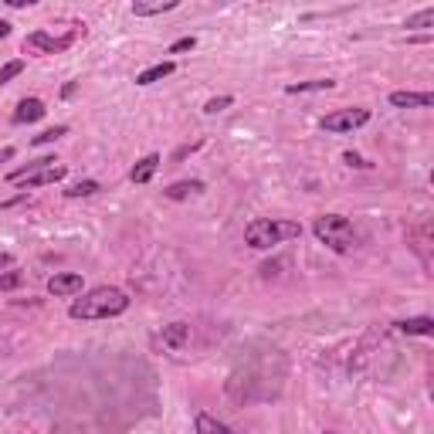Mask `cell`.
<instances>
[{
  "instance_id": "83f0119b",
  "label": "cell",
  "mask_w": 434,
  "mask_h": 434,
  "mask_svg": "<svg viewBox=\"0 0 434 434\" xmlns=\"http://www.w3.org/2000/svg\"><path fill=\"white\" fill-rule=\"evenodd\" d=\"M10 156H14V146H7V150H0V163H3V160H10Z\"/></svg>"
},
{
  "instance_id": "7c38bea8",
  "label": "cell",
  "mask_w": 434,
  "mask_h": 434,
  "mask_svg": "<svg viewBox=\"0 0 434 434\" xmlns=\"http://www.w3.org/2000/svg\"><path fill=\"white\" fill-rule=\"evenodd\" d=\"M397 330L408 332V336H431L434 332V319L431 316H414V319H401Z\"/></svg>"
},
{
  "instance_id": "d6986e66",
  "label": "cell",
  "mask_w": 434,
  "mask_h": 434,
  "mask_svg": "<svg viewBox=\"0 0 434 434\" xmlns=\"http://www.w3.org/2000/svg\"><path fill=\"white\" fill-rule=\"evenodd\" d=\"M99 190H102V187H99L95 180H78L75 187H68L65 194H68V197H92V194H99Z\"/></svg>"
},
{
  "instance_id": "9c48e42d",
  "label": "cell",
  "mask_w": 434,
  "mask_h": 434,
  "mask_svg": "<svg viewBox=\"0 0 434 434\" xmlns=\"http://www.w3.org/2000/svg\"><path fill=\"white\" fill-rule=\"evenodd\" d=\"M45 112H48V109H45L41 99H21L17 109H14V123H17V126H24V123H38Z\"/></svg>"
},
{
  "instance_id": "8fae6325",
  "label": "cell",
  "mask_w": 434,
  "mask_h": 434,
  "mask_svg": "<svg viewBox=\"0 0 434 434\" xmlns=\"http://www.w3.org/2000/svg\"><path fill=\"white\" fill-rule=\"evenodd\" d=\"M156 170H160V156L150 153V156H143V160L129 170V180H132V183H150Z\"/></svg>"
},
{
  "instance_id": "e0dca14e",
  "label": "cell",
  "mask_w": 434,
  "mask_h": 434,
  "mask_svg": "<svg viewBox=\"0 0 434 434\" xmlns=\"http://www.w3.org/2000/svg\"><path fill=\"white\" fill-rule=\"evenodd\" d=\"M187 336H190V326H187V323H173V326L163 330V343H166L170 350H180V346L187 343Z\"/></svg>"
},
{
  "instance_id": "5b68a950",
  "label": "cell",
  "mask_w": 434,
  "mask_h": 434,
  "mask_svg": "<svg viewBox=\"0 0 434 434\" xmlns=\"http://www.w3.org/2000/svg\"><path fill=\"white\" fill-rule=\"evenodd\" d=\"M68 45H72V34H68V38H52L48 31H34V34H27V38H24L27 52H45V54L65 52Z\"/></svg>"
},
{
  "instance_id": "3957f363",
  "label": "cell",
  "mask_w": 434,
  "mask_h": 434,
  "mask_svg": "<svg viewBox=\"0 0 434 434\" xmlns=\"http://www.w3.org/2000/svg\"><path fill=\"white\" fill-rule=\"evenodd\" d=\"M312 234L319 238V245H326L336 255H346V251L357 248V231H353V224L343 214H323V217H316Z\"/></svg>"
},
{
  "instance_id": "2e32d148",
  "label": "cell",
  "mask_w": 434,
  "mask_h": 434,
  "mask_svg": "<svg viewBox=\"0 0 434 434\" xmlns=\"http://www.w3.org/2000/svg\"><path fill=\"white\" fill-rule=\"evenodd\" d=\"M166 10H177V0H160V3H132V14H136V17H156V14H166Z\"/></svg>"
},
{
  "instance_id": "f1b7e54d",
  "label": "cell",
  "mask_w": 434,
  "mask_h": 434,
  "mask_svg": "<svg viewBox=\"0 0 434 434\" xmlns=\"http://www.w3.org/2000/svg\"><path fill=\"white\" fill-rule=\"evenodd\" d=\"M7 34H10V24H7V21H0V38H7Z\"/></svg>"
},
{
  "instance_id": "603a6c76",
  "label": "cell",
  "mask_w": 434,
  "mask_h": 434,
  "mask_svg": "<svg viewBox=\"0 0 434 434\" xmlns=\"http://www.w3.org/2000/svg\"><path fill=\"white\" fill-rule=\"evenodd\" d=\"M231 102H234L231 95H217V99H210V102L204 105V112H207V116H217V112H224Z\"/></svg>"
},
{
  "instance_id": "ba28073f",
  "label": "cell",
  "mask_w": 434,
  "mask_h": 434,
  "mask_svg": "<svg viewBox=\"0 0 434 434\" xmlns=\"http://www.w3.org/2000/svg\"><path fill=\"white\" fill-rule=\"evenodd\" d=\"M390 105L394 109H431L434 95L431 92H390Z\"/></svg>"
},
{
  "instance_id": "44dd1931",
  "label": "cell",
  "mask_w": 434,
  "mask_h": 434,
  "mask_svg": "<svg viewBox=\"0 0 434 434\" xmlns=\"http://www.w3.org/2000/svg\"><path fill=\"white\" fill-rule=\"evenodd\" d=\"M61 136H68V126L45 129V132H38V136H34V143H38V146H45V143H54V139H61Z\"/></svg>"
},
{
  "instance_id": "5bb4252c",
  "label": "cell",
  "mask_w": 434,
  "mask_h": 434,
  "mask_svg": "<svg viewBox=\"0 0 434 434\" xmlns=\"http://www.w3.org/2000/svg\"><path fill=\"white\" fill-rule=\"evenodd\" d=\"M194 428H197V434H238V431H231V428L224 424V421L210 417V414H197Z\"/></svg>"
},
{
  "instance_id": "4fadbf2b",
  "label": "cell",
  "mask_w": 434,
  "mask_h": 434,
  "mask_svg": "<svg viewBox=\"0 0 434 434\" xmlns=\"http://www.w3.org/2000/svg\"><path fill=\"white\" fill-rule=\"evenodd\" d=\"M201 190H204V180H177V183H170L163 194H166L170 201H183V197L201 194Z\"/></svg>"
},
{
  "instance_id": "484cf974",
  "label": "cell",
  "mask_w": 434,
  "mask_h": 434,
  "mask_svg": "<svg viewBox=\"0 0 434 434\" xmlns=\"http://www.w3.org/2000/svg\"><path fill=\"white\" fill-rule=\"evenodd\" d=\"M343 160H346L350 166H357V170H370V166H373V163H366V160H363L359 153H353V150H346V153H343Z\"/></svg>"
},
{
  "instance_id": "f546056e",
  "label": "cell",
  "mask_w": 434,
  "mask_h": 434,
  "mask_svg": "<svg viewBox=\"0 0 434 434\" xmlns=\"http://www.w3.org/2000/svg\"><path fill=\"white\" fill-rule=\"evenodd\" d=\"M7 265H10V255H7V251H0V268H7Z\"/></svg>"
},
{
  "instance_id": "30bf717a",
  "label": "cell",
  "mask_w": 434,
  "mask_h": 434,
  "mask_svg": "<svg viewBox=\"0 0 434 434\" xmlns=\"http://www.w3.org/2000/svg\"><path fill=\"white\" fill-rule=\"evenodd\" d=\"M173 72H177V65H173V61H156V65H150L146 72H139V75H136V85H153V82L170 78Z\"/></svg>"
},
{
  "instance_id": "ffe728a7",
  "label": "cell",
  "mask_w": 434,
  "mask_h": 434,
  "mask_svg": "<svg viewBox=\"0 0 434 434\" xmlns=\"http://www.w3.org/2000/svg\"><path fill=\"white\" fill-rule=\"evenodd\" d=\"M431 24H434V7H424V10H417L414 17H408L404 27H431Z\"/></svg>"
},
{
  "instance_id": "6da1fadb",
  "label": "cell",
  "mask_w": 434,
  "mask_h": 434,
  "mask_svg": "<svg viewBox=\"0 0 434 434\" xmlns=\"http://www.w3.org/2000/svg\"><path fill=\"white\" fill-rule=\"evenodd\" d=\"M129 309V295L116 285H99L92 292H85L82 299L72 302L68 316L72 319H112V316H123Z\"/></svg>"
},
{
  "instance_id": "7402d4cb",
  "label": "cell",
  "mask_w": 434,
  "mask_h": 434,
  "mask_svg": "<svg viewBox=\"0 0 434 434\" xmlns=\"http://www.w3.org/2000/svg\"><path fill=\"white\" fill-rule=\"evenodd\" d=\"M21 72H24V61H7V65L0 68V85H7L10 78H17Z\"/></svg>"
},
{
  "instance_id": "4dcf8cb0",
  "label": "cell",
  "mask_w": 434,
  "mask_h": 434,
  "mask_svg": "<svg viewBox=\"0 0 434 434\" xmlns=\"http://www.w3.org/2000/svg\"><path fill=\"white\" fill-rule=\"evenodd\" d=\"M326 434H339V431H326Z\"/></svg>"
},
{
  "instance_id": "52a82bcc",
  "label": "cell",
  "mask_w": 434,
  "mask_h": 434,
  "mask_svg": "<svg viewBox=\"0 0 434 434\" xmlns=\"http://www.w3.org/2000/svg\"><path fill=\"white\" fill-rule=\"evenodd\" d=\"M58 180H65V166H41V170H34V173H27L24 180H17V187H24V190H31V187H48V183H58Z\"/></svg>"
},
{
  "instance_id": "d4e9b609",
  "label": "cell",
  "mask_w": 434,
  "mask_h": 434,
  "mask_svg": "<svg viewBox=\"0 0 434 434\" xmlns=\"http://www.w3.org/2000/svg\"><path fill=\"white\" fill-rule=\"evenodd\" d=\"M194 48H197V38H180V41H173V45H170V54L194 52Z\"/></svg>"
},
{
  "instance_id": "cb8c5ba5",
  "label": "cell",
  "mask_w": 434,
  "mask_h": 434,
  "mask_svg": "<svg viewBox=\"0 0 434 434\" xmlns=\"http://www.w3.org/2000/svg\"><path fill=\"white\" fill-rule=\"evenodd\" d=\"M21 281H24L21 272H3V275H0V292H10V288H17Z\"/></svg>"
},
{
  "instance_id": "ac0fdd59",
  "label": "cell",
  "mask_w": 434,
  "mask_h": 434,
  "mask_svg": "<svg viewBox=\"0 0 434 434\" xmlns=\"http://www.w3.org/2000/svg\"><path fill=\"white\" fill-rule=\"evenodd\" d=\"M54 163V156H41V160H31V163H27V166H21V170H14V173H10V183H17V180H24L27 173H34V170H41V166H52Z\"/></svg>"
},
{
  "instance_id": "8992f818",
  "label": "cell",
  "mask_w": 434,
  "mask_h": 434,
  "mask_svg": "<svg viewBox=\"0 0 434 434\" xmlns=\"http://www.w3.org/2000/svg\"><path fill=\"white\" fill-rule=\"evenodd\" d=\"M48 292L58 295V299H75L82 292V275L78 272H58V275L48 279Z\"/></svg>"
},
{
  "instance_id": "4316f807",
  "label": "cell",
  "mask_w": 434,
  "mask_h": 434,
  "mask_svg": "<svg viewBox=\"0 0 434 434\" xmlns=\"http://www.w3.org/2000/svg\"><path fill=\"white\" fill-rule=\"evenodd\" d=\"M78 92V82H68V85H65V88H61V99H72V95H75Z\"/></svg>"
},
{
  "instance_id": "7a4b0ae2",
  "label": "cell",
  "mask_w": 434,
  "mask_h": 434,
  "mask_svg": "<svg viewBox=\"0 0 434 434\" xmlns=\"http://www.w3.org/2000/svg\"><path fill=\"white\" fill-rule=\"evenodd\" d=\"M292 238H302V224L299 221H285V217H255L248 228H245V245L265 251V248H275L285 245Z\"/></svg>"
},
{
  "instance_id": "277c9868",
  "label": "cell",
  "mask_w": 434,
  "mask_h": 434,
  "mask_svg": "<svg viewBox=\"0 0 434 434\" xmlns=\"http://www.w3.org/2000/svg\"><path fill=\"white\" fill-rule=\"evenodd\" d=\"M366 123H370V109L353 105V109H336V112H330V116H323L319 126L326 129V132H353V129L366 126Z\"/></svg>"
},
{
  "instance_id": "9a60e30c",
  "label": "cell",
  "mask_w": 434,
  "mask_h": 434,
  "mask_svg": "<svg viewBox=\"0 0 434 434\" xmlns=\"http://www.w3.org/2000/svg\"><path fill=\"white\" fill-rule=\"evenodd\" d=\"M330 88H336L332 78H316V82H295V85H288L285 92H288V95H302V92H330Z\"/></svg>"
}]
</instances>
